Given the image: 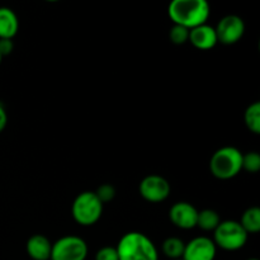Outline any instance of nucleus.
I'll use <instances>...</instances> for the list:
<instances>
[{
  "label": "nucleus",
  "mask_w": 260,
  "mask_h": 260,
  "mask_svg": "<svg viewBox=\"0 0 260 260\" xmlns=\"http://www.w3.org/2000/svg\"><path fill=\"white\" fill-rule=\"evenodd\" d=\"M168 14L174 24L190 30L206 24L210 18L211 8L206 0H174L169 4Z\"/></svg>",
  "instance_id": "1"
},
{
  "label": "nucleus",
  "mask_w": 260,
  "mask_h": 260,
  "mask_svg": "<svg viewBox=\"0 0 260 260\" xmlns=\"http://www.w3.org/2000/svg\"><path fill=\"white\" fill-rule=\"evenodd\" d=\"M116 249L119 260H159V253L151 239L137 231L124 234Z\"/></svg>",
  "instance_id": "2"
},
{
  "label": "nucleus",
  "mask_w": 260,
  "mask_h": 260,
  "mask_svg": "<svg viewBox=\"0 0 260 260\" xmlns=\"http://www.w3.org/2000/svg\"><path fill=\"white\" fill-rule=\"evenodd\" d=\"M210 170L217 179H233L243 170V152L234 146L216 150L211 156Z\"/></svg>",
  "instance_id": "3"
},
{
  "label": "nucleus",
  "mask_w": 260,
  "mask_h": 260,
  "mask_svg": "<svg viewBox=\"0 0 260 260\" xmlns=\"http://www.w3.org/2000/svg\"><path fill=\"white\" fill-rule=\"evenodd\" d=\"M71 215L74 221L81 226H93L101 220L103 215V203L95 193L86 190L76 196L71 206Z\"/></svg>",
  "instance_id": "4"
},
{
  "label": "nucleus",
  "mask_w": 260,
  "mask_h": 260,
  "mask_svg": "<svg viewBox=\"0 0 260 260\" xmlns=\"http://www.w3.org/2000/svg\"><path fill=\"white\" fill-rule=\"evenodd\" d=\"M248 233L243 229L239 221H221L213 231V243L217 248L226 251L240 250L248 241Z\"/></svg>",
  "instance_id": "5"
},
{
  "label": "nucleus",
  "mask_w": 260,
  "mask_h": 260,
  "mask_svg": "<svg viewBox=\"0 0 260 260\" xmlns=\"http://www.w3.org/2000/svg\"><path fill=\"white\" fill-rule=\"evenodd\" d=\"M88 251V244L84 239L68 235L52 244L50 260H85Z\"/></svg>",
  "instance_id": "6"
},
{
  "label": "nucleus",
  "mask_w": 260,
  "mask_h": 260,
  "mask_svg": "<svg viewBox=\"0 0 260 260\" xmlns=\"http://www.w3.org/2000/svg\"><path fill=\"white\" fill-rule=\"evenodd\" d=\"M140 194L149 203H161L170 196V183L161 175L151 174L140 183Z\"/></svg>",
  "instance_id": "7"
},
{
  "label": "nucleus",
  "mask_w": 260,
  "mask_h": 260,
  "mask_svg": "<svg viewBox=\"0 0 260 260\" xmlns=\"http://www.w3.org/2000/svg\"><path fill=\"white\" fill-rule=\"evenodd\" d=\"M218 42L223 45H235L245 33V23L239 15H225L215 28Z\"/></svg>",
  "instance_id": "8"
},
{
  "label": "nucleus",
  "mask_w": 260,
  "mask_h": 260,
  "mask_svg": "<svg viewBox=\"0 0 260 260\" xmlns=\"http://www.w3.org/2000/svg\"><path fill=\"white\" fill-rule=\"evenodd\" d=\"M217 246L212 239L207 236H198L185 244L183 260H215Z\"/></svg>",
  "instance_id": "9"
},
{
  "label": "nucleus",
  "mask_w": 260,
  "mask_h": 260,
  "mask_svg": "<svg viewBox=\"0 0 260 260\" xmlns=\"http://www.w3.org/2000/svg\"><path fill=\"white\" fill-rule=\"evenodd\" d=\"M198 211L189 202H177L169 211L172 223L182 230H190L197 226Z\"/></svg>",
  "instance_id": "10"
},
{
  "label": "nucleus",
  "mask_w": 260,
  "mask_h": 260,
  "mask_svg": "<svg viewBox=\"0 0 260 260\" xmlns=\"http://www.w3.org/2000/svg\"><path fill=\"white\" fill-rule=\"evenodd\" d=\"M189 41L196 48L202 51L212 50L218 43L215 28L208 24L198 25L189 30Z\"/></svg>",
  "instance_id": "11"
},
{
  "label": "nucleus",
  "mask_w": 260,
  "mask_h": 260,
  "mask_svg": "<svg viewBox=\"0 0 260 260\" xmlns=\"http://www.w3.org/2000/svg\"><path fill=\"white\" fill-rule=\"evenodd\" d=\"M25 250L32 260H50L52 244L45 235L36 234L28 239Z\"/></svg>",
  "instance_id": "12"
},
{
  "label": "nucleus",
  "mask_w": 260,
  "mask_h": 260,
  "mask_svg": "<svg viewBox=\"0 0 260 260\" xmlns=\"http://www.w3.org/2000/svg\"><path fill=\"white\" fill-rule=\"evenodd\" d=\"M19 29L17 14L10 8H0V40H13Z\"/></svg>",
  "instance_id": "13"
},
{
  "label": "nucleus",
  "mask_w": 260,
  "mask_h": 260,
  "mask_svg": "<svg viewBox=\"0 0 260 260\" xmlns=\"http://www.w3.org/2000/svg\"><path fill=\"white\" fill-rule=\"evenodd\" d=\"M221 218L218 213L215 210H206L198 211V217H197V226L203 231H215L216 228L220 225Z\"/></svg>",
  "instance_id": "14"
},
{
  "label": "nucleus",
  "mask_w": 260,
  "mask_h": 260,
  "mask_svg": "<svg viewBox=\"0 0 260 260\" xmlns=\"http://www.w3.org/2000/svg\"><path fill=\"white\" fill-rule=\"evenodd\" d=\"M240 225L249 234H258L260 231V208L250 207L243 213Z\"/></svg>",
  "instance_id": "15"
},
{
  "label": "nucleus",
  "mask_w": 260,
  "mask_h": 260,
  "mask_svg": "<svg viewBox=\"0 0 260 260\" xmlns=\"http://www.w3.org/2000/svg\"><path fill=\"white\" fill-rule=\"evenodd\" d=\"M185 244L179 238H168L165 239L161 245V251L167 258L172 260H178L183 258Z\"/></svg>",
  "instance_id": "16"
},
{
  "label": "nucleus",
  "mask_w": 260,
  "mask_h": 260,
  "mask_svg": "<svg viewBox=\"0 0 260 260\" xmlns=\"http://www.w3.org/2000/svg\"><path fill=\"white\" fill-rule=\"evenodd\" d=\"M244 122H245L246 128L254 135L260 134V103L254 102L253 104L246 108L244 113Z\"/></svg>",
  "instance_id": "17"
},
{
  "label": "nucleus",
  "mask_w": 260,
  "mask_h": 260,
  "mask_svg": "<svg viewBox=\"0 0 260 260\" xmlns=\"http://www.w3.org/2000/svg\"><path fill=\"white\" fill-rule=\"evenodd\" d=\"M243 170L249 173H258L260 170V155L255 151L243 154Z\"/></svg>",
  "instance_id": "18"
},
{
  "label": "nucleus",
  "mask_w": 260,
  "mask_h": 260,
  "mask_svg": "<svg viewBox=\"0 0 260 260\" xmlns=\"http://www.w3.org/2000/svg\"><path fill=\"white\" fill-rule=\"evenodd\" d=\"M169 37L174 45H184L189 40V29L182 27V25L174 24L170 29Z\"/></svg>",
  "instance_id": "19"
},
{
  "label": "nucleus",
  "mask_w": 260,
  "mask_h": 260,
  "mask_svg": "<svg viewBox=\"0 0 260 260\" xmlns=\"http://www.w3.org/2000/svg\"><path fill=\"white\" fill-rule=\"evenodd\" d=\"M94 193H95V196L99 198V201H101L103 205L107 202H111V201L116 197V189H114L113 185L108 184V183L102 184Z\"/></svg>",
  "instance_id": "20"
},
{
  "label": "nucleus",
  "mask_w": 260,
  "mask_h": 260,
  "mask_svg": "<svg viewBox=\"0 0 260 260\" xmlns=\"http://www.w3.org/2000/svg\"><path fill=\"white\" fill-rule=\"evenodd\" d=\"M95 260H119L117 249L113 246H103L96 251Z\"/></svg>",
  "instance_id": "21"
},
{
  "label": "nucleus",
  "mask_w": 260,
  "mask_h": 260,
  "mask_svg": "<svg viewBox=\"0 0 260 260\" xmlns=\"http://www.w3.org/2000/svg\"><path fill=\"white\" fill-rule=\"evenodd\" d=\"M13 48H14L13 40H0V55H2L3 57L10 55Z\"/></svg>",
  "instance_id": "22"
},
{
  "label": "nucleus",
  "mask_w": 260,
  "mask_h": 260,
  "mask_svg": "<svg viewBox=\"0 0 260 260\" xmlns=\"http://www.w3.org/2000/svg\"><path fill=\"white\" fill-rule=\"evenodd\" d=\"M7 123H8L7 112H5V108L3 107V104L0 103V134L4 131V128L7 127Z\"/></svg>",
  "instance_id": "23"
},
{
  "label": "nucleus",
  "mask_w": 260,
  "mask_h": 260,
  "mask_svg": "<svg viewBox=\"0 0 260 260\" xmlns=\"http://www.w3.org/2000/svg\"><path fill=\"white\" fill-rule=\"evenodd\" d=\"M246 260H258L256 258H250V259H246Z\"/></svg>",
  "instance_id": "24"
},
{
  "label": "nucleus",
  "mask_w": 260,
  "mask_h": 260,
  "mask_svg": "<svg viewBox=\"0 0 260 260\" xmlns=\"http://www.w3.org/2000/svg\"><path fill=\"white\" fill-rule=\"evenodd\" d=\"M2 58H3V56L0 55V63H2Z\"/></svg>",
  "instance_id": "25"
},
{
  "label": "nucleus",
  "mask_w": 260,
  "mask_h": 260,
  "mask_svg": "<svg viewBox=\"0 0 260 260\" xmlns=\"http://www.w3.org/2000/svg\"><path fill=\"white\" fill-rule=\"evenodd\" d=\"M178 260H183V259H178Z\"/></svg>",
  "instance_id": "26"
}]
</instances>
